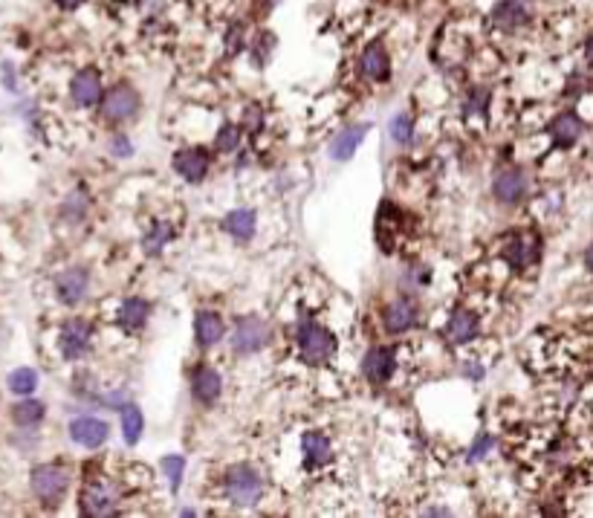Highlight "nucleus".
<instances>
[{"mask_svg":"<svg viewBox=\"0 0 593 518\" xmlns=\"http://www.w3.org/2000/svg\"><path fill=\"white\" fill-rule=\"evenodd\" d=\"M295 342H299V353L307 365H328L336 353V336L324 328V324L313 319H301L299 328H295Z\"/></svg>","mask_w":593,"mask_h":518,"instance_id":"obj_1","label":"nucleus"},{"mask_svg":"<svg viewBox=\"0 0 593 518\" xmlns=\"http://www.w3.org/2000/svg\"><path fill=\"white\" fill-rule=\"evenodd\" d=\"M29 486L43 507H58L70 490V472L62 464H38L29 475Z\"/></svg>","mask_w":593,"mask_h":518,"instance_id":"obj_2","label":"nucleus"},{"mask_svg":"<svg viewBox=\"0 0 593 518\" xmlns=\"http://www.w3.org/2000/svg\"><path fill=\"white\" fill-rule=\"evenodd\" d=\"M224 486L234 507H255L263 498V478H261V472L249 464H234L226 472Z\"/></svg>","mask_w":593,"mask_h":518,"instance_id":"obj_3","label":"nucleus"},{"mask_svg":"<svg viewBox=\"0 0 593 518\" xmlns=\"http://www.w3.org/2000/svg\"><path fill=\"white\" fill-rule=\"evenodd\" d=\"M539 258H541V238L536 232H515L503 244V261L515 273L530 270L532 264H539Z\"/></svg>","mask_w":593,"mask_h":518,"instance_id":"obj_4","label":"nucleus"},{"mask_svg":"<svg viewBox=\"0 0 593 518\" xmlns=\"http://www.w3.org/2000/svg\"><path fill=\"white\" fill-rule=\"evenodd\" d=\"M79 504H81V513H84V515H93V518L113 515L116 507H119V490H116V484L108 481V478H96V481H91V484H84Z\"/></svg>","mask_w":593,"mask_h":518,"instance_id":"obj_5","label":"nucleus"},{"mask_svg":"<svg viewBox=\"0 0 593 518\" xmlns=\"http://www.w3.org/2000/svg\"><path fill=\"white\" fill-rule=\"evenodd\" d=\"M270 342V324L258 316H244L237 319L234 331H232V348L234 353H241V357H252V353H258L266 348Z\"/></svg>","mask_w":593,"mask_h":518,"instance_id":"obj_6","label":"nucleus"},{"mask_svg":"<svg viewBox=\"0 0 593 518\" xmlns=\"http://www.w3.org/2000/svg\"><path fill=\"white\" fill-rule=\"evenodd\" d=\"M93 345V328L84 319H70L58 331V350L67 362H79Z\"/></svg>","mask_w":593,"mask_h":518,"instance_id":"obj_7","label":"nucleus"},{"mask_svg":"<svg viewBox=\"0 0 593 518\" xmlns=\"http://www.w3.org/2000/svg\"><path fill=\"white\" fill-rule=\"evenodd\" d=\"M139 93L133 91L130 84H116L110 87V91L105 93V99H101V113H105V120L119 125V122H128L137 116L139 110Z\"/></svg>","mask_w":593,"mask_h":518,"instance_id":"obj_8","label":"nucleus"},{"mask_svg":"<svg viewBox=\"0 0 593 518\" xmlns=\"http://www.w3.org/2000/svg\"><path fill=\"white\" fill-rule=\"evenodd\" d=\"M527 191H530V177H527L524 168H518V166L501 168L495 174V180H493V195L503 206H518L527 197Z\"/></svg>","mask_w":593,"mask_h":518,"instance_id":"obj_9","label":"nucleus"},{"mask_svg":"<svg viewBox=\"0 0 593 518\" xmlns=\"http://www.w3.org/2000/svg\"><path fill=\"white\" fill-rule=\"evenodd\" d=\"M91 290V273L84 266H67L55 275V295L64 307H76Z\"/></svg>","mask_w":593,"mask_h":518,"instance_id":"obj_10","label":"nucleus"},{"mask_svg":"<svg viewBox=\"0 0 593 518\" xmlns=\"http://www.w3.org/2000/svg\"><path fill=\"white\" fill-rule=\"evenodd\" d=\"M70 99L76 101L79 108H96L101 99H105V87H101L99 70L84 67L76 76L70 79Z\"/></svg>","mask_w":593,"mask_h":518,"instance_id":"obj_11","label":"nucleus"},{"mask_svg":"<svg viewBox=\"0 0 593 518\" xmlns=\"http://www.w3.org/2000/svg\"><path fill=\"white\" fill-rule=\"evenodd\" d=\"M70 437H72V443H79V446H84V449H99L108 443L110 426L101 417H93V414H81V417L70 423Z\"/></svg>","mask_w":593,"mask_h":518,"instance_id":"obj_12","label":"nucleus"},{"mask_svg":"<svg viewBox=\"0 0 593 518\" xmlns=\"http://www.w3.org/2000/svg\"><path fill=\"white\" fill-rule=\"evenodd\" d=\"M397 371V353L394 348H385V345H377L370 348L365 357H362V374L368 382H374V386H385Z\"/></svg>","mask_w":593,"mask_h":518,"instance_id":"obj_13","label":"nucleus"},{"mask_svg":"<svg viewBox=\"0 0 593 518\" xmlns=\"http://www.w3.org/2000/svg\"><path fill=\"white\" fill-rule=\"evenodd\" d=\"M359 72L368 82H388L391 79V55L382 41H370L359 55Z\"/></svg>","mask_w":593,"mask_h":518,"instance_id":"obj_14","label":"nucleus"},{"mask_svg":"<svg viewBox=\"0 0 593 518\" xmlns=\"http://www.w3.org/2000/svg\"><path fill=\"white\" fill-rule=\"evenodd\" d=\"M414 324H417V304L411 299H394L391 304H385L382 310V328L391 336H403L408 333Z\"/></svg>","mask_w":593,"mask_h":518,"instance_id":"obj_15","label":"nucleus"},{"mask_svg":"<svg viewBox=\"0 0 593 518\" xmlns=\"http://www.w3.org/2000/svg\"><path fill=\"white\" fill-rule=\"evenodd\" d=\"M220 394H224V377H220L212 365H197L195 374H191V397L197 399L200 406H215Z\"/></svg>","mask_w":593,"mask_h":518,"instance_id":"obj_16","label":"nucleus"},{"mask_svg":"<svg viewBox=\"0 0 593 518\" xmlns=\"http://www.w3.org/2000/svg\"><path fill=\"white\" fill-rule=\"evenodd\" d=\"M212 159L203 148H183V151L174 154V171L183 177L186 183H203L206 174H209Z\"/></svg>","mask_w":593,"mask_h":518,"instance_id":"obj_17","label":"nucleus"},{"mask_svg":"<svg viewBox=\"0 0 593 518\" xmlns=\"http://www.w3.org/2000/svg\"><path fill=\"white\" fill-rule=\"evenodd\" d=\"M148 319H151V302L142 299V295H130L122 304H119V313H116V324L122 328L125 333H139Z\"/></svg>","mask_w":593,"mask_h":518,"instance_id":"obj_18","label":"nucleus"},{"mask_svg":"<svg viewBox=\"0 0 593 518\" xmlns=\"http://www.w3.org/2000/svg\"><path fill=\"white\" fill-rule=\"evenodd\" d=\"M530 18H532V4H530V0H498L495 9H493L495 26L498 29H507V33H512V29H518V26H524Z\"/></svg>","mask_w":593,"mask_h":518,"instance_id":"obj_19","label":"nucleus"},{"mask_svg":"<svg viewBox=\"0 0 593 518\" xmlns=\"http://www.w3.org/2000/svg\"><path fill=\"white\" fill-rule=\"evenodd\" d=\"M481 333V319L466 307L452 310V316L446 321V336L452 339V345H469L472 339H478Z\"/></svg>","mask_w":593,"mask_h":518,"instance_id":"obj_20","label":"nucleus"},{"mask_svg":"<svg viewBox=\"0 0 593 518\" xmlns=\"http://www.w3.org/2000/svg\"><path fill=\"white\" fill-rule=\"evenodd\" d=\"M582 133H585V122L573 110L559 113L556 120L550 122V139H553L556 148H573L576 142L582 139Z\"/></svg>","mask_w":593,"mask_h":518,"instance_id":"obj_21","label":"nucleus"},{"mask_svg":"<svg viewBox=\"0 0 593 518\" xmlns=\"http://www.w3.org/2000/svg\"><path fill=\"white\" fill-rule=\"evenodd\" d=\"M226 336V321L215 310H200L195 319V339L200 348H215Z\"/></svg>","mask_w":593,"mask_h":518,"instance_id":"obj_22","label":"nucleus"},{"mask_svg":"<svg viewBox=\"0 0 593 518\" xmlns=\"http://www.w3.org/2000/svg\"><path fill=\"white\" fill-rule=\"evenodd\" d=\"M301 452H304V466L307 469L328 466L333 461V446H330L328 435H321V432H307L301 437Z\"/></svg>","mask_w":593,"mask_h":518,"instance_id":"obj_23","label":"nucleus"},{"mask_svg":"<svg viewBox=\"0 0 593 518\" xmlns=\"http://www.w3.org/2000/svg\"><path fill=\"white\" fill-rule=\"evenodd\" d=\"M368 128H370V125H350V128H345V130L339 133V137L330 142V157H333L336 162L350 159L356 151H359V145L365 142Z\"/></svg>","mask_w":593,"mask_h":518,"instance_id":"obj_24","label":"nucleus"},{"mask_svg":"<svg viewBox=\"0 0 593 518\" xmlns=\"http://www.w3.org/2000/svg\"><path fill=\"white\" fill-rule=\"evenodd\" d=\"M258 226V215L252 209H234L224 217V232H229L237 241H249L255 235Z\"/></svg>","mask_w":593,"mask_h":518,"instance_id":"obj_25","label":"nucleus"},{"mask_svg":"<svg viewBox=\"0 0 593 518\" xmlns=\"http://www.w3.org/2000/svg\"><path fill=\"white\" fill-rule=\"evenodd\" d=\"M43 414H47V406H43L41 399L24 397L21 403L12 406V423L21 426V428H29V426H38L43 420Z\"/></svg>","mask_w":593,"mask_h":518,"instance_id":"obj_26","label":"nucleus"},{"mask_svg":"<svg viewBox=\"0 0 593 518\" xmlns=\"http://www.w3.org/2000/svg\"><path fill=\"white\" fill-rule=\"evenodd\" d=\"M87 212H91V195H87L84 188H72L62 203V217L67 224H79Z\"/></svg>","mask_w":593,"mask_h":518,"instance_id":"obj_27","label":"nucleus"},{"mask_svg":"<svg viewBox=\"0 0 593 518\" xmlns=\"http://www.w3.org/2000/svg\"><path fill=\"white\" fill-rule=\"evenodd\" d=\"M6 388L14 397H33V391L38 388V371L35 368H14L6 377Z\"/></svg>","mask_w":593,"mask_h":518,"instance_id":"obj_28","label":"nucleus"},{"mask_svg":"<svg viewBox=\"0 0 593 518\" xmlns=\"http://www.w3.org/2000/svg\"><path fill=\"white\" fill-rule=\"evenodd\" d=\"M171 241H174V226L166 224V220H159V224H154L151 229L145 232L142 249H145L148 255H157V253H162V249H166Z\"/></svg>","mask_w":593,"mask_h":518,"instance_id":"obj_29","label":"nucleus"},{"mask_svg":"<svg viewBox=\"0 0 593 518\" xmlns=\"http://www.w3.org/2000/svg\"><path fill=\"white\" fill-rule=\"evenodd\" d=\"M145 432V417H142V411L139 406H125L122 408V435H125V443L128 446H137L139 437Z\"/></svg>","mask_w":593,"mask_h":518,"instance_id":"obj_30","label":"nucleus"},{"mask_svg":"<svg viewBox=\"0 0 593 518\" xmlns=\"http://www.w3.org/2000/svg\"><path fill=\"white\" fill-rule=\"evenodd\" d=\"M414 116L408 113V110H399L394 120H391V125H388V130H391V139L397 142V145H408V142H414Z\"/></svg>","mask_w":593,"mask_h":518,"instance_id":"obj_31","label":"nucleus"},{"mask_svg":"<svg viewBox=\"0 0 593 518\" xmlns=\"http://www.w3.org/2000/svg\"><path fill=\"white\" fill-rule=\"evenodd\" d=\"M489 101H493V91L489 87H472L464 99V110L466 116H486Z\"/></svg>","mask_w":593,"mask_h":518,"instance_id":"obj_32","label":"nucleus"},{"mask_svg":"<svg viewBox=\"0 0 593 518\" xmlns=\"http://www.w3.org/2000/svg\"><path fill=\"white\" fill-rule=\"evenodd\" d=\"M162 472L168 475L171 493H177V490H180V484H183V475H186V457H180V455L162 457Z\"/></svg>","mask_w":593,"mask_h":518,"instance_id":"obj_33","label":"nucleus"},{"mask_svg":"<svg viewBox=\"0 0 593 518\" xmlns=\"http://www.w3.org/2000/svg\"><path fill=\"white\" fill-rule=\"evenodd\" d=\"M237 145H241V128H237V125H232V122L220 125L217 137H215V148H217V151L229 154V151H234Z\"/></svg>","mask_w":593,"mask_h":518,"instance_id":"obj_34","label":"nucleus"},{"mask_svg":"<svg viewBox=\"0 0 593 518\" xmlns=\"http://www.w3.org/2000/svg\"><path fill=\"white\" fill-rule=\"evenodd\" d=\"M273 47H275V38L270 33H263V35H258V41H252V50H258V55H255L258 67L266 64V58H270Z\"/></svg>","mask_w":593,"mask_h":518,"instance_id":"obj_35","label":"nucleus"},{"mask_svg":"<svg viewBox=\"0 0 593 518\" xmlns=\"http://www.w3.org/2000/svg\"><path fill=\"white\" fill-rule=\"evenodd\" d=\"M108 148H110V154H113L116 159H128V157L133 154V145H130V139L125 137V133H113Z\"/></svg>","mask_w":593,"mask_h":518,"instance_id":"obj_36","label":"nucleus"},{"mask_svg":"<svg viewBox=\"0 0 593 518\" xmlns=\"http://www.w3.org/2000/svg\"><path fill=\"white\" fill-rule=\"evenodd\" d=\"M244 128H246L249 133H258V130L263 128V110H261L258 105H249V108H246V113H244Z\"/></svg>","mask_w":593,"mask_h":518,"instance_id":"obj_37","label":"nucleus"},{"mask_svg":"<svg viewBox=\"0 0 593 518\" xmlns=\"http://www.w3.org/2000/svg\"><path fill=\"white\" fill-rule=\"evenodd\" d=\"M489 449H493V437H489V435H481L478 440H474V446L469 449V461H481V457L489 455Z\"/></svg>","mask_w":593,"mask_h":518,"instance_id":"obj_38","label":"nucleus"},{"mask_svg":"<svg viewBox=\"0 0 593 518\" xmlns=\"http://www.w3.org/2000/svg\"><path fill=\"white\" fill-rule=\"evenodd\" d=\"M101 403L110 406V408H116V411H122L125 406H130V394H128V391H110V394L101 397Z\"/></svg>","mask_w":593,"mask_h":518,"instance_id":"obj_39","label":"nucleus"},{"mask_svg":"<svg viewBox=\"0 0 593 518\" xmlns=\"http://www.w3.org/2000/svg\"><path fill=\"white\" fill-rule=\"evenodd\" d=\"M58 9H64V12H76L79 6H84V0H55Z\"/></svg>","mask_w":593,"mask_h":518,"instance_id":"obj_40","label":"nucleus"},{"mask_svg":"<svg viewBox=\"0 0 593 518\" xmlns=\"http://www.w3.org/2000/svg\"><path fill=\"white\" fill-rule=\"evenodd\" d=\"M255 4H258V9H261V12H273V9L281 4V0H255Z\"/></svg>","mask_w":593,"mask_h":518,"instance_id":"obj_41","label":"nucleus"},{"mask_svg":"<svg viewBox=\"0 0 593 518\" xmlns=\"http://www.w3.org/2000/svg\"><path fill=\"white\" fill-rule=\"evenodd\" d=\"M585 58H588V64L593 67V35H590L588 43H585Z\"/></svg>","mask_w":593,"mask_h":518,"instance_id":"obj_42","label":"nucleus"},{"mask_svg":"<svg viewBox=\"0 0 593 518\" xmlns=\"http://www.w3.org/2000/svg\"><path fill=\"white\" fill-rule=\"evenodd\" d=\"M585 264H588V270L593 273V241H590V246H588V253H585Z\"/></svg>","mask_w":593,"mask_h":518,"instance_id":"obj_43","label":"nucleus"}]
</instances>
